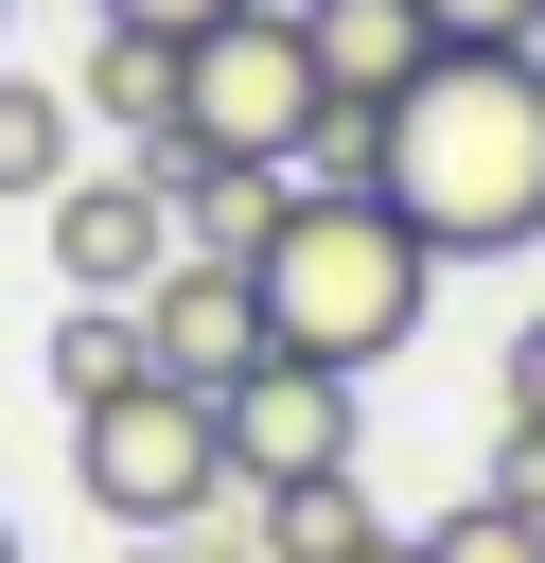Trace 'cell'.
<instances>
[{"label":"cell","mask_w":545,"mask_h":563,"mask_svg":"<svg viewBox=\"0 0 545 563\" xmlns=\"http://www.w3.org/2000/svg\"><path fill=\"white\" fill-rule=\"evenodd\" d=\"M369 194L440 246V264H510L545 246V53H422V88L369 141Z\"/></svg>","instance_id":"6da1fadb"},{"label":"cell","mask_w":545,"mask_h":563,"mask_svg":"<svg viewBox=\"0 0 545 563\" xmlns=\"http://www.w3.org/2000/svg\"><path fill=\"white\" fill-rule=\"evenodd\" d=\"M246 299H264V352L369 387L387 352H422V317H440V246H422L369 176H299L281 229L246 246Z\"/></svg>","instance_id":"7a4b0ae2"},{"label":"cell","mask_w":545,"mask_h":563,"mask_svg":"<svg viewBox=\"0 0 545 563\" xmlns=\"http://www.w3.org/2000/svg\"><path fill=\"white\" fill-rule=\"evenodd\" d=\"M70 493L105 510V528H211V510H246V475H229V405L211 387H123V405H70Z\"/></svg>","instance_id":"3957f363"},{"label":"cell","mask_w":545,"mask_h":563,"mask_svg":"<svg viewBox=\"0 0 545 563\" xmlns=\"http://www.w3.org/2000/svg\"><path fill=\"white\" fill-rule=\"evenodd\" d=\"M316 53H299V0H246L211 35H176V158H316Z\"/></svg>","instance_id":"277c9868"},{"label":"cell","mask_w":545,"mask_h":563,"mask_svg":"<svg viewBox=\"0 0 545 563\" xmlns=\"http://www.w3.org/2000/svg\"><path fill=\"white\" fill-rule=\"evenodd\" d=\"M35 229H53V282H70V299H141V282L176 264V176H158V158H70Z\"/></svg>","instance_id":"5b68a950"},{"label":"cell","mask_w":545,"mask_h":563,"mask_svg":"<svg viewBox=\"0 0 545 563\" xmlns=\"http://www.w3.org/2000/svg\"><path fill=\"white\" fill-rule=\"evenodd\" d=\"M141 352H158V387H246L264 369V299H246V264H211V246H176L158 282H141Z\"/></svg>","instance_id":"8992f818"},{"label":"cell","mask_w":545,"mask_h":563,"mask_svg":"<svg viewBox=\"0 0 545 563\" xmlns=\"http://www.w3.org/2000/svg\"><path fill=\"white\" fill-rule=\"evenodd\" d=\"M334 457H352V369L264 352V369L229 387V475H246V493H281V475H334Z\"/></svg>","instance_id":"52a82bcc"},{"label":"cell","mask_w":545,"mask_h":563,"mask_svg":"<svg viewBox=\"0 0 545 563\" xmlns=\"http://www.w3.org/2000/svg\"><path fill=\"white\" fill-rule=\"evenodd\" d=\"M299 53H316V106L334 123H387L440 35H422V0H299Z\"/></svg>","instance_id":"ba28073f"},{"label":"cell","mask_w":545,"mask_h":563,"mask_svg":"<svg viewBox=\"0 0 545 563\" xmlns=\"http://www.w3.org/2000/svg\"><path fill=\"white\" fill-rule=\"evenodd\" d=\"M70 123H105L123 158H158V141H176V35H141V18H88V70H70Z\"/></svg>","instance_id":"9c48e42d"},{"label":"cell","mask_w":545,"mask_h":563,"mask_svg":"<svg viewBox=\"0 0 545 563\" xmlns=\"http://www.w3.org/2000/svg\"><path fill=\"white\" fill-rule=\"evenodd\" d=\"M158 176H176V246H211V264H246L281 229V194H299L281 158H176V141H158Z\"/></svg>","instance_id":"30bf717a"},{"label":"cell","mask_w":545,"mask_h":563,"mask_svg":"<svg viewBox=\"0 0 545 563\" xmlns=\"http://www.w3.org/2000/svg\"><path fill=\"white\" fill-rule=\"evenodd\" d=\"M246 545H264V563H352V545H369V493H352V457H334V475H281V493H246Z\"/></svg>","instance_id":"8fae6325"},{"label":"cell","mask_w":545,"mask_h":563,"mask_svg":"<svg viewBox=\"0 0 545 563\" xmlns=\"http://www.w3.org/2000/svg\"><path fill=\"white\" fill-rule=\"evenodd\" d=\"M158 352H141V299H70L53 317V405H123Z\"/></svg>","instance_id":"7c38bea8"},{"label":"cell","mask_w":545,"mask_h":563,"mask_svg":"<svg viewBox=\"0 0 545 563\" xmlns=\"http://www.w3.org/2000/svg\"><path fill=\"white\" fill-rule=\"evenodd\" d=\"M70 88H35V70H0V211H53V176H70Z\"/></svg>","instance_id":"4fadbf2b"},{"label":"cell","mask_w":545,"mask_h":563,"mask_svg":"<svg viewBox=\"0 0 545 563\" xmlns=\"http://www.w3.org/2000/svg\"><path fill=\"white\" fill-rule=\"evenodd\" d=\"M422 563H545V510H527V493H475V510L422 528Z\"/></svg>","instance_id":"5bb4252c"},{"label":"cell","mask_w":545,"mask_h":563,"mask_svg":"<svg viewBox=\"0 0 545 563\" xmlns=\"http://www.w3.org/2000/svg\"><path fill=\"white\" fill-rule=\"evenodd\" d=\"M440 53H545V0H422Z\"/></svg>","instance_id":"9a60e30c"},{"label":"cell","mask_w":545,"mask_h":563,"mask_svg":"<svg viewBox=\"0 0 545 563\" xmlns=\"http://www.w3.org/2000/svg\"><path fill=\"white\" fill-rule=\"evenodd\" d=\"M492 422H510V440H545V317L510 334V369H492Z\"/></svg>","instance_id":"2e32d148"},{"label":"cell","mask_w":545,"mask_h":563,"mask_svg":"<svg viewBox=\"0 0 545 563\" xmlns=\"http://www.w3.org/2000/svg\"><path fill=\"white\" fill-rule=\"evenodd\" d=\"M105 18H141V35H211V18H246V0H105Z\"/></svg>","instance_id":"e0dca14e"},{"label":"cell","mask_w":545,"mask_h":563,"mask_svg":"<svg viewBox=\"0 0 545 563\" xmlns=\"http://www.w3.org/2000/svg\"><path fill=\"white\" fill-rule=\"evenodd\" d=\"M352 563H422V528H369V545H352Z\"/></svg>","instance_id":"ac0fdd59"},{"label":"cell","mask_w":545,"mask_h":563,"mask_svg":"<svg viewBox=\"0 0 545 563\" xmlns=\"http://www.w3.org/2000/svg\"><path fill=\"white\" fill-rule=\"evenodd\" d=\"M0 563H18V528H0Z\"/></svg>","instance_id":"d6986e66"},{"label":"cell","mask_w":545,"mask_h":563,"mask_svg":"<svg viewBox=\"0 0 545 563\" xmlns=\"http://www.w3.org/2000/svg\"><path fill=\"white\" fill-rule=\"evenodd\" d=\"M0 18H18V0H0Z\"/></svg>","instance_id":"ffe728a7"}]
</instances>
